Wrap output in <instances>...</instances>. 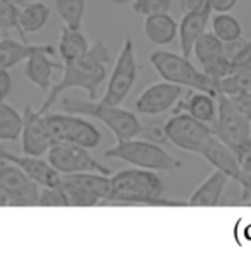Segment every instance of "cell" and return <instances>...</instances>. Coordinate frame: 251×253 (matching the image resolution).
<instances>
[{"instance_id": "cell-13", "label": "cell", "mask_w": 251, "mask_h": 253, "mask_svg": "<svg viewBox=\"0 0 251 253\" xmlns=\"http://www.w3.org/2000/svg\"><path fill=\"white\" fill-rule=\"evenodd\" d=\"M182 97V85L161 80L146 87L135 101V111L140 115L154 116L175 108Z\"/></svg>"}, {"instance_id": "cell-31", "label": "cell", "mask_w": 251, "mask_h": 253, "mask_svg": "<svg viewBox=\"0 0 251 253\" xmlns=\"http://www.w3.org/2000/svg\"><path fill=\"white\" fill-rule=\"evenodd\" d=\"M237 160H239L241 167V177H239V186H241V201H246L251 198V142L237 153Z\"/></svg>"}, {"instance_id": "cell-35", "label": "cell", "mask_w": 251, "mask_h": 253, "mask_svg": "<svg viewBox=\"0 0 251 253\" xmlns=\"http://www.w3.org/2000/svg\"><path fill=\"white\" fill-rule=\"evenodd\" d=\"M232 71H251V40H243L241 47L230 57V73Z\"/></svg>"}, {"instance_id": "cell-29", "label": "cell", "mask_w": 251, "mask_h": 253, "mask_svg": "<svg viewBox=\"0 0 251 253\" xmlns=\"http://www.w3.org/2000/svg\"><path fill=\"white\" fill-rule=\"evenodd\" d=\"M218 95H237L251 92V71H232L216 82Z\"/></svg>"}, {"instance_id": "cell-3", "label": "cell", "mask_w": 251, "mask_h": 253, "mask_svg": "<svg viewBox=\"0 0 251 253\" xmlns=\"http://www.w3.org/2000/svg\"><path fill=\"white\" fill-rule=\"evenodd\" d=\"M59 111L71 113V115H87L92 118H97L113 132V135L118 141H126V139L137 137L144 132V125L140 120L128 109L120 108V104H108V102L99 101H82V99L63 97L56 102Z\"/></svg>"}, {"instance_id": "cell-8", "label": "cell", "mask_w": 251, "mask_h": 253, "mask_svg": "<svg viewBox=\"0 0 251 253\" xmlns=\"http://www.w3.org/2000/svg\"><path fill=\"white\" fill-rule=\"evenodd\" d=\"M216 104L218 111L216 122L213 123V134L237 155L251 142V122L234 108L227 95L220 94Z\"/></svg>"}, {"instance_id": "cell-4", "label": "cell", "mask_w": 251, "mask_h": 253, "mask_svg": "<svg viewBox=\"0 0 251 253\" xmlns=\"http://www.w3.org/2000/svg\"><path fill=\"white\" fill-rule=\"evenodd\" d=\"M149 63L161 77V80L194 88V90L208 92V94L218 97L216 82L209 78L203 70L199 71L192 64L191 57H185L184 54L170 52V50H154L149 54Z\"/></svg>"}, {"instance_id": "cell-1", "label": "cell", "mask_w": 251, "mask_h": 253, "mask_svg": "<svg viewBox=\"0 0 251 253\" xmlns=\"http://www.w3.org/2000/svg\"><path fill=\"white\" fill-rule=\"evenodd\" d=\"M109 64H111V56L106 43L102 40L94 42L84 56L64 63L61 78L50 87L49 95L39 109L42 113L50 111L61 99V95L70 88H82L88 94V99L94 101L97 97L99 87L108 77Z\"/></svg>"}, {"instance_id": "cell-14", "label": "cell", "mask_w": 251, "mask_h": 253, "mask_svg": "<svg viewBox=\"0 0 251 253\" xmlns=\"http://www.w3.org/2000/svg\"><path fill=\"white\" fill-rule=\"evenodd\" d=\"M57 54V50L52 45H40L39 50L32 54L25 63V78L32 82L33 85L40 88V90H47L52 87L54 73L56 71H63V63L52 61V57Z\"/></svg>"}, {"instance_id": "cell-22", "label": "cell", "mask_w": 251, "mask_h": 253, "mask_svg": "<svg viewBox=\"0 0 251 253\" xmlns=\"http://www.w3.org/2000/svg\"><path fill=\"white\" fill-rule=\"evenodd\" d=\"M39 43L18 42L16 39H11L9 35L0 39V68L2 70H11L18 66L19 63L26 61L35 50H39Z\"/></svg>"}, {"instance_id": "cell-26", "label": "cell", "mask_w": 251, "mask_h": 253, "mask_svg": "<svg viewBox=\"0 0 251 253\" xmlns=\"http://www.w3.org/2000/svg\"><path fill=\"white\" fill-rule=\"evenodd\" d=\"M211 32L222 40L223 43L234 42L243 37V26L229 12H216L211 18Z\"/></svg>"}, {"instance_id": "cell-21", "label": "cell", "mask_w": 251, "mask_h": 253, "mask_svg": "<svg viewBox=\"0 0 251 253\" xmlns=\"http://www.w3.org/2000/svg\"><path fill=\"white\" fill-rule=\"evenodd\" d=\"M50 19V7L45 2L40 0H33V2H26L19 7V26H21L23 37L32 35V33H39L43 26L49 23Z\"/></svg>"}, {"instance_id": "cell-41", "label": "cell", "mask_w": 251, "mask_h": 253, "mask_svg": "<svg viewBox=\"0 0 251 253\" xmlns=\"http://www.w3.org/2000/svg\"><path fill=\"white\" fill-rule=\"evenodd\" d=\"M108 2L113 5H126V4H132L133 0H108Z\"/></svg>"}, {"instance_id": "cell-9", "label": "cell", "mask_w": 251, "mask_h": 253, "mask_svg": "<svg viewBox=\"0 0 251 253\" xmlns=\"http://www.w3.org/2000/svg\"><path fill=\"white\" fill-rule=\"evenodd\" d=\"M163 135L175 146L187 153H198L203 149L209 137L213 135L211 125L199 122L189 113H173L171 118L163 125Z\"/></svg>"}, {"instance_id": "cell-34", "label": "cell", "mask_w": 251, "mask_h": 253, "mask_svg": "<svg viewBox=\"0 0 251 253\" xmlns=\"http://www.w3.org/2000/svg\"><path fill=\"white\" fill-rule=\"evenodd\" d=\"M201 68L209 78L218 82L220 78L227 77V75L230 73V59L225 56V52H223L222 56H218V57H215V59L208 61V63L201 64Z\"/></svg>"}, {"instance_id": "cell-7", "label": "cell", "mask_w": 251, "mask_h": 253, "mask_svg": "<svg viewBox=\"0 0 251 253\" xmlns=\"http://www.w3.org/2000/svg\"><path fill=\"white\" fill-rule=\"evenodd\" d=\"M137 75H139V63L135 57L133 40L125 39L113 64L111 77H109L108 87L101 101L108 104H122L135 85Z\"/></svg>"}, {"instance_id": "cell-27", "label": "cell", "mask_w": 251, "mask_h": 253, "mask_svg": "<svg viewBox=\"0 0 251 253\" xmlns=\"http://www.w3.org/2000/svg\"><path fill=\"white\" fill-rule=\"evenodd\" d=\"M223 54V42L213 32H205L194 43L192 56H196L199 64H205L208 61Z\"/></svg>"}, {"instance_id": "cell-40", "label": "cell", "mask_w": 251, "mask_h": 253, "mask_svg": "<svg viewBox=\"0 0 251 253\" xmlns=\"http://www.w3.org/2000/svg\"><path fill=\"white\" fill-rule=\"evenodd\" d=\"M0 207H11V200L5 193L0 191Z\"/></svg>"}, {"instance_id": "cell-30", "label": "cell", "mask_w": 251, "mask_h": 253, "mask_svg": "<svg viewBox=\"0 0 251 253\" xmlns=\"http://www.w3.org/2000/svg\"><path fill=\"white\" fill-rule=\"evenodd\" d=\"M11 32H18L19 39L25 40L21 26H19V5L7 2V0H0V35L5 37Z\"/></svg>"}, {"instance_id": "cell-19", "label": "cell", "mask_w": 251, "mask_h": 253, "mask_svg": "<svg viewBox=\"0 0 251 253\" xmlns=\"http://www.w3.org/2000/svg\"><path fill=\"white\" fill-rule=\"evenodd\" d=\"M229 177L220 170H213L198 187L191 193L187 200L189 207H218L222 194L225 191Z\"/></svg>"}, {"instance_id": "cell-39", "label": "cell", "mask_w": 251, "mask_h": 253, "mask_svg": "<svg viewBox=\"0 0 251 253\" xmlns=\"http://www.w3.org/2000/svg\"><path fill=\"white\" fill-rule=\"evenodd\" d=\"M206 5H208V0H182V9H184V12L201 11Z\"/></svg>"}, {"instance_id": "cell-18", "label": "cell", "mask_w": 251, "mask_h": 253, "mask_svg": "<svg viewBox=\"0 0 251 253\" xmlns=\"http://www.w3.org/2000/svg\"><path fill=\"white\" fill-rule=\"evenodd\" d=\"M189 113L199 122H205L208 125H213L216 122V111H218V104H216V97L208 92L194 90L189 92L187 97L184 101H178L173 108V113Z\"/></svg>"}, {"instance_id": "cell-12", "label": "cell", "mask_w": 251, "mask_h": 253, "mask_svg": "<svg viewBox=\"0 0 251 253\" xmlns=\"http://www.w3.org/2000/svg\"><path fill=\"white\" fill-rule=\"evenodd\" d=\"M54 144L50 134L47 115L40 109H33L26 102L23 108V130H21V151L23 155L43 156Z\"/></svg>"}, {"instance_id": "cell-36", "label": "cell", "mask_w": 251, "mask_h": 253, "mask_svg": "<svg viewBox=\"0 0 251 253\" xmlns=\"http://www.w3.org/2000/svg\"><path fill=\"white\" fill-rule=\"evenodd\" d=\"M232 102V106L244 116L246 120L251 122V92H244V94L237 95H227Z\"/></svg>"}, {"instance_id": "cell-20", "label": "cell", "mask_w": 251, "mask_h": 253, "mask_svg": "<svg viewBox=\"0 0 251 253\" xmlns=\"http://www.w3.org/2000/svg\"><path fill=\"white\" fill-rule=\"evenodd\" d=\"M144 33L154 45H168L178 35V23L168 12L144 18Z\"/></svg>"}, {"instance_id": "cell-23", "label": "cell", "mask_w": 251, "mask_h": 253, "mask_svg": "<svg viewBox=\"0 0 251 253\" xmlns=\"http://www.w3.org/2000/svg\"><path fill=\"white\" fill-rule=\"evenodd\" d=\"M90 45L92 43H88V39L82 33V30L68 28V26L61 28L59 42H57V54H59L63 64L84 56L90 49Z\"/></svg>"}, {"instance_id": "cell-28", "label": "cell", "mask_w": 251, "mask_h": 253, "mask_svg": "<svg viewBox=\"0 0 251 253\" xmlns=\"http://www.w3.org/2000/svg\"><path fill=\"white\" fill-rule=\"evenodd\" d=\"M59 187L63 189L64 196H66L68 203L70 207H85V208H90V207H97L101 203V200L90 194L88 191H85L84 187H80L77 182H73L71 179H68L66 175L61 173V184Z\"/></svg>"}, {"instance_id": "cell-16", "label": "cell", "mask_w": 251, "mask_h": 253, "mask_svg": "<svg viewBox=\"0 0 251 253\" xmlns=\"http://www.w3.org/2000/svg\"><path fill=\"white\" fill-rule=\"evenodd\" d=\"M5 162H12L30 177L33 179L40 187L49 186H59L61 184V173L50 165L42 156H30V155H12L11 151L5 153Z\"/></svg>"}, {"instance_id": "cell-38", "label": "cell", "mask_w": 251, "mask_h": 253, "mask_svg": "<svg viewBox=\"0 0 251 253\" xmlns=\"http://www.w3.org/2000/svg\"><path fill=\"white\" fill-rule=\"evenodd\" d=\"M208 4L215 12H229L236 7L237 0H208Z\"/></svg>"}, {"instance_id": "cell-6", "label": "cell", "mask_w": 251, "mask_h": 253, "mask_svg": "<svg viewBox=\"0 0 251 253\" xmlns=\"http://www.w3.org/2000/svg\"><path fill=\"white\" fill-rule=\"evenodd\" d=\"M45 115L54 144L56 142H73V144H80L88 149H94L101 144V130L88 120L78 115H71V113H57L52 109L47 111Z\"/></svg>"}, {"instance_id": "cell-17", "label": "cell", "mask_w": 251, "mask_h": 253, "mask_svg": "<svg viewBox=\"0 0 251 253\" xmlns=\"http://www.w3.org/2000/svg\"><path fill=\"white\" fill-rule=\"evenodd\" d=\"M211 7L209 4L203 7L201 11L194 12H184V18L178 23V43H180V52L185 57L192 56V49L194 43L203 33L206 32V26L211 18Z\"/></svg>"}, {"instance_id": "cell-25", "label": "cell", "mask_w": 251, "mask_h": 253, "mask_svg": "<svg viewBox=\"0 0 251 253\" xmlns=\"http://www.w3.org/2000/svg\"><path fill=\"white\" fill-rule=\"evenodd\" d=\"M54 9L64 26L82 30L87 11V0H54Z\"/></svg>"}, {"instance_id": "cell-32", "label": "cell", "mask_w": 251, "mask_h": 253, "mask_svg": "<svg viewBox=\"0 0 251 253\" xmlns=\"http://www.w3.org/2000/svg\"><path fill=\"white\" fill-rule=\"evenodd\" d=\"M132 9L137 16H147L161 14V12H170L171 9V0H133Z\"/></svg>"}, {"instance_id": "cell-42", "label": "cell", "mask_w": 251, "mask_h": 253, "mask_svg": "<svg viewBox=\"0 0 251 253\" xmlns=\"http://www.w3.org/2000/svg\"><path fill=\"white\" fill-rule=\"evenodd\" d=\"M5 153H7V149L0 146V162H5Z\"/></svg>"}, {"instance_id": "cell-10", "label": "cell", "mask_w": 251, "mask_h": 253, "mask_svg": "<svg viewBox=\"0 0 251 253\" xmlns=\"http://www.w3.org/2000/svg\"><path fill=\"white\" fill-rule=\"evenodd\" d=\"M47 162L59 173L99 172L111 175V170L88 153V148L73 142H56L47 151Z\"/></svg>"}, {"instance_id": "cell-5", "label": "cell", "mask_w": 251, "mask_h": 253, "mask_svg": "<svg viewBox=\"0 0 251 253\" xmlns=\"http://www.w3.org/2000/svg\"><path fill=\"white\" fill-rule=\"evenodd\" d=\"M104 156L122 160L137 169L154 170V172H173L182 167V163L173 158L167 149L153 141L139 139V135L126 141H118L104 153Z\"/></svg>"}, {"instance_id": "cell-37", "label": "cell", "mask_w": 251, "mask_h": 253, "mask_svg": "<svg viewBox=\"0 0 251 253\" xmlns=\"http://www.w3.org/2000/svg\"><path fill=\"white\" fill-rule=\"evenodd\" d=\"M12 88V78L11 75L7 73V70H2L0 68V101H4L9 95Z\"/></svg>"}, {"instance_id": "cell-2", "label": "cell", "mask_w": 251, "mask_h": 253, "mask_svg": "<svg viewBox=\"0 0 251 253\" xmlns=\"http://www.w3.org/2000/svg\"><path fill=\"white\" fill-rule=\"evenodd\" d=\"M108 203L149 205V207H184V201L165 200L163 180L154 170L130 169L120 170L111 175V189Z\"/></svg>"}, {"instance_id": "cell-15", "label": "cell", "mask_w": 251, "mask_h": 253, "mask_svg": "<svg viewBox=\"0 0 251 253\" xmlns=\"http://www.w3.org/2000/svg\"><path fill=\"white\" fill-rule=\"evenodd\" d=\"M199 155H201L215 170H220V172L225 173L229 179L239 182L241 167H239L237 155L225 144V142L220 141L215 134L206 141V144L203 146Z\"/></svg>"}, {"instance_id": "cell-43", "label": "cell", "mask_w": 251, "mask_h": 253, "mask_svg": "<svg viewBox=\"0 0 251 253\" xmlns=\"http://www.w3.org/2000/svg\"><path fill=\"white\" fill-rule=\"evenodd\" d=\"M7 2H12V4H16V5H19V7H21V5L26 4L28 0H7Z\"/></svg>"}, {"instance_id": "cell-33", "label": "cell", "mask_w": 251, "mask_h": 253, "mask_svg": "<svg viewBox=\"0 0 251 253\" xmlns=\"http://www.w3.org/2000/svg\"><path fill=\"white\" fill-rule=\"evenodd\" d=\"M39 207H70V203L59 186H49L40 189Z\"/></svg>"}, {"instance_id": "cell-24", "label": "cell", "mask_w": 251, "mask_h": 253, "mask_svg": "<svg viewBox=\"0 0 251 253\" xmlns=\"http://www.w3.org/2000/svg\"><path fill=\"white\" fill-rule=\"evenodd\" d=\"M23 113L7 101H0V141H16L21 137Z\"/></svg>"}, {"instance_id": "cell-11", "label": "cell", "mask_w": 251, "mask_h": 253, "mask_svg": "<svg viewBox=\"0 0 251 253\" xmlns=\"http://www.w3.org/2000/svg\"><path fill=\"white\" fill-rule=\"evenodd\" d=\"M0 191L9 196L11 207H39L40 186L12 162H0Z\"/></svg>"}]
</instances>
